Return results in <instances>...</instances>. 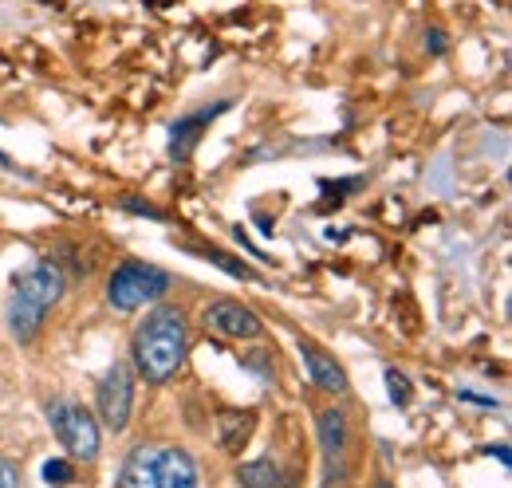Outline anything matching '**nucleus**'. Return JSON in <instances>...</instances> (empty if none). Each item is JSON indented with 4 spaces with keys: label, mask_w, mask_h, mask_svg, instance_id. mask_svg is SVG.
I'll return each instance as SVG.
<instances>
[{
    "label": "nucleus",
    "mask_w": 512,
    "mask_h": 488,
    "mask_svg": "<svg viewBox=\"0 0 512 488\" xmlns=\"http://www.w3.org/2000/svg\"><path fill=\"white\" fill-rule=\"evenodd\" d=\"M205 327H213L225 339H256L264 331L260 319L245 304H237V300H217L205 311Z\"/></svg>",
    "instance_id": "7"
},
{
    "label": "nucleus",
    "mask_w": 512,
    "mask_h": 488,
    "mask_svg": "<svg viewBox=\"0 0 512 488\" xmlns=\"http://www.w3.org/2000/svg\"><path fill=\"white\" fill-rule=\"evenodd\" d=\"M170 292V276L154 264H123L111 280H107V300L115 311H134V307L150 304L158 296Z\"/></svg>",
    "instance_id": "3"
},
{
    "label": "nucleus",
    "mask_w": 512,
    "mask_h": 488,
    "mask_svg": "<svg viewBox=\"0 0 512 488\" xmlns=\"http://www.w3.org/2000/svg\"><path fill=\"white\" fill-rule=\"evenodd\" d=\"M300 355H304V366H308V374H312V382L327 390V394H347V374H343V366L335 363L331 355H323L320 347H312V343H300Z\"/></svg>",
    "instance_id": "9"
},
{
    "label": "nucleus",
    "mask_w": 512,
    "mask_h": 488,
    "mask_svg": "<svg viewBox=\"0 0 512 488\" xmlns=\"http://www.w3.org/2000/svg\"><path fill=\"white\" fill-rule=\"evenodd\" d=\"M20 485V469L12 461H0V488H16Z\"/></svg>",
    "instance_id": "16"
},
{
    "label": "nucleus",
    "mask_w": 512,
    "mask_h": 488,
    "mask_svg": "<svg viewBox=\"0 0 512 488\" xmlns=\"http://www.w3.org/2000/svg\"><path fill=\"white\" fill-rule=\"evenodd\" d=\"M40 477H44L48 485H71V481H75V465H71V461H60V457H52V461L40 469Z\"/></svg>",
    "instance_id": "13"
},
{
    "label": "nucleus",
    "mask_w": 512,
    "mask_h": 488,
    "mask_svg": "<svg viewBox=\"0 0 512 488\" xmlns=\"http://www.w3.org/2000/svg\"><path fill=\"white\" fill-rule=\"evenodd\" d=\"M386 386H390V402H394V406H406V402H410V378H406L402 370L386 366Z\"/></svg>",
    "instance_id": "14"
},
{
    "label": "nucleus",
    "mask_w": 512,
    "mask_h": 488,
    "mask_svg": "<svg viewBox=\"0 0 512 488\" xmlns=\"http://www.w3.org/2000/svg\"><path fill=\"white\" fill-rule=\"evenodd\" d=\"M12 296L24 300V304L40 307V311H52V307L60 304V296H64V272L52 260H40V264H32L28 272L16 276V292Z\"/></svg>",
    "instance_id": "6"
},
{
    "label": "nucleus",
    "mask_w": 512,
    "mask_h": 488,
    "mask_svg": "<svg viewBox=\"0 0 512 488\" xmlns=\"http://www.w3.org/2000/svg\"><path fill=\"white\" fill-rule=\"evenodd\" d=\"M229 111V103H213V107H205V111H197V115H186V119L174 122V130H170V154L174 158H190L193 146L201 142V130L209 126V122L217 119V115H225Z\"/></svg>",
    "instance_id": "8"
},
{
    "label": "nucleus",
    "mask_w": 512,
    "mask_h": 488,
    "mask_svg": "<svg viewBox=\"0 0 512 488\" xmlns=\"http://www.w3.org/2000/svg\"><path fill=\"white\" fill-rule=\"evenodd\" d=\"M186 315L178 307H158L146 315V323L134 331V343H130V359L138 366V374L154 386L170 382L178 374V366L186 359Z\"/></svg>",
    "instance_id": "1"
},
{
    "label": "nucleus",
    "mask_w": 512,
    "mask_h": 488,
    "mask_svg": "<svg viewBox=\"0 0 512 488\" xmlns=\"http://www.w3.org/2000/svg\"><path fill=\"white\" fill-rule=\"evenodd\" d=\"M426 48H430L434 56H442V52L449 48L446 32H442V28H430V32H426Z\"/></svg>",
    "instance_id": "15"
},
{
    "label": "nucleus",
    "mask_w": 512,
    "mask_h": 488,
    "mask_svg": "<svg viewBox=\"0 0 512 488\" xmlns=\"http://www.w3.org/2000/svg\"><path fill=\"white\" fill-rule=\"evenodd\" d=\"M320 445L327 461H339L343 457V449H347V418L339 410L320 414Z\"/></svg>",
    "instance_id": "10"
},
{
    "label": "nucleus",
    "mask_w": 512,
    "mask_h": 488,
    "mask_svg": "<svg viewBox=\"0 0 512 488\" xmlns=\"http://www.w3.org/2000/svg\"><path fill=\"white\" fill-rule=\"evenodd\" d=\"M217 426H221V445L237 453L249 441V433H253V414H221Z\"/></svg>",
    "instance_id": "11"
},
{
    "label": "nucleus",
    "mask_w": 512,
    "mask_h": 488,
    "mask_svg": "<svg viewBox=\"0 0 512 488\" xmlns=\"http://www.w3.org/2000/svg\"><path fill=\"white\" fill-rule=\"evenodd\" d=\"M48 422H52L60 445L75 461H95L99 457V422L91 418V410H83L75 402H56L48 410Z\"/></svg>",
    "instance_id": "4"
},
{
    "label": "nucleus",
    "mask_w": 512,
    "mask_h": 488,
    "mask_svg": "<svg viewBox=\"0 0 512 488\" xmlns=\"http://www.w3.org/2000/svg\"><path fill=\"white\" fill-rule=\"evenodd\" d=\"M130 410H134V374L130 363H115L99 386V418L107 422V429L123 433L130 426Z\"/></svg>",
    "instance_id": "5"
},
{
    "label": "nucleus",
    "mask_w": 512,
    "mask_h": 488,
    "mask_svg": "<svg viewBox=\"0 0 512 488\" xmlns=\"http://www.w3.org/2000/svg\"><path fill=\"white\" fill-rule=\"evenodd\" d=\"M241 481H245V485L264 488V485H280L284 477H280V469L264 457V461H249V465H241Z\"/></svg>",
    "instance_id": "12"
},
{
    "label": "nucleus",
    "mask_w": 512,
    "mask_h": 488,
    "mask_svg": "<svg viewBox=\"0 0 512 488\" xmlns=\"http://www.w3.org/2000/svg\"><path fill=\"white\" fill-rule=\"evenodd\" d=\"M489 453H497V457H501V465L509 469V445H497V449H489Z\"/></svg>",
    "instance_id": "18"
},
{
    "label": "nucleus",
    "mask_w": 512,
    "mask_h": 488,
    "mask_svg": "<svg viewBox=\"0 0 512 488\" xmlns=\"http://www.w3.org/2000/svg\"><path fill=\"white\" fill-rule=\"evenodd\" d=\"M123 488H193L197 465L182 449H134L119 473Z\"/></svg>",
    "instance_id": "2"
},
{
    "label": "nucleus",
    "mask_w": 512,
    "mask_h": 488,
    "mask_svg": "<svg viewBox=\"0 0 512 488\" xmlns=\"http://www.w3.org/2000/svg\"><path fill=\"white\" fill-rule=\"evenodd\" d=\"M461 402H477V406H497V398H485V394H473V390H457Z\"/></svg>",
    "instance_id": "17"
}]
</instances>
